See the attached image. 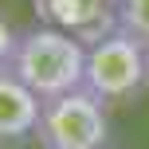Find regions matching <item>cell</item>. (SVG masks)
<instances>
[{
    "instance_id": "1",
    "label": "cell",
    "mask_w": 149,
    "mask_h": 149,
    "mask_svg": "<svg viewBox=\"0 0 149 149\" xmlns=\"http://www.w3.org/2000/svg\"><path fill=\"white\" fill-rule=\"evenodd\" d=\"M8 71H12L39 102L71 94V90H79L82 79H86V39L74 36V31L51 28V24L28 28V31L16 36Z\"/></svg>"
},
{
    "instance_id": "2",
    "label": "cell",
    "mask_w": 149,
    "mask_h": 149,
    "mask_svg": "<svg viewBox=\"0 0 149 149\" xmlns=\"http://www.w3.org/2000/svg\"><path fill=\"white\" fill-rule=\"evenodd\" d=\"M82 86L94 98L110 102H126V98L141 94L149 86V47H141L134 36L122 28H106L86 39V79Z\"/></svg>"
},
{
    "instance_id": "3",
    "label": "cell",
    "mask_w": 149,
    "mask_h": 149,
    "mask_svg": "<svg viewBox=\"0 0 149 149\" xmlns=\"http://www.w3.org/2000/svg\"><path fill=\"white\" fill-rule=\"evenodd\" d=\"M36 141L39 149H106V141H110L106 102L94 98L86 86L47 98L39 110Z\"/></svg>"
},
{
    "instance_id": "4",
    "label": "cell",
    "mask_w": 149,
    "mask_h": 149,
    "mask_svg": "<svg viewBox=\"0 0 149 149\" xmlns=\"http://www.w3.org/2000/svg\"><path fill=\"white\" fill-rule=\"evenodd\" d=\"M39 110H43V102L8 67H0V145H20L36 137Z\"/></svg>"
},
{
    "instance_id": "5",
    "label": "cell",
    "mask_w": 149,
    "mask_h": 149,
    "mask_svg": "<svg viewBox=\"0 0 149 149\" xmlns=\"http://www.w3.org/2000/svg\"><path fill=\"white\" fill-rule=\"evenodd\" d=\"M39 16L63 31H106L114 24V0H36Z\"/></svg>"
},
{
    "instance_id": "6",
    "label": "cell",
    "mask_w": 149,
    "mask_h": 149,
    "mask_svg": "<svg viewBox=\"0 0 149 149\" xmlns=\"http://www.w3.org/2000/svg\"><path fill=\"white\" fill-rule=\"evenodd\" d=\"M114 28L149 47V0H114Z\"/></svg>"
},
{
    "instance_id": "7",
    "label": "cell",
    "mask_w": 149,
    "mask_h": 149,
    "mask_svg": "<svg viewBox=\"0 0 149 149\" xmlns=\"http://www.w3.org/2000/svg\"><path fill=\"white\" fill-rule=\"evenodd\" d=\"M16 36H20V31H12V24H8L4 16H0V67H8V59H12Z\"/></svg>"
}]
</instances>
